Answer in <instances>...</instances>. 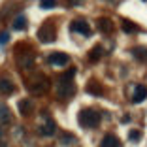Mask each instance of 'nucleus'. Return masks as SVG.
Listing matches in <instances>:
<instances>
[{
  "label": "nucleus",
  "instance_id": "6e6552de",
  "mask_svg": "<svg viewBox=\"0 0 147 147\" xmlns=\"http://www.w3.org/2000/svg\"><path fill=\"white\" fill-rule=\"evenodd\" d=\"M0 92L2 94H13L15 92V83L9 81L8 78H0Z\"/></svg>",
  "mask_w": 147,
  "mask_h": 147
},
{
  "label": "nucleus",
  "instance_id": "20e7f679",
  "mask_svg": "<svg viewBox=\"0 0 147 147\" xmlns=\"http://www.w3.org/2000/svg\"><path fill=\"white\" fill-rule=\"evenodd\" d=\"M70 28H72V32H79L81 36H91L92 34L91 26H89V23H87L85 19H76V21H72Z\"/></svg>",
  "mask_w": 147,
  "mask_h": 147
},
{
  "label": "nucleus",
  "instance_id": "9d476101",
  "mask_svg": "<svg viewBox=\"0 0 147 147\" xmlns=\"http://www.w3.org/2000/svg\"><path fill=\"white\" fill-rule=\"evenodd\" d=\"M100 147H121V143H119V138H115L113 134H108L102 138Z\"/></svg>",
  "mask_w": 147,
  "mask_h": 147
},
{
  "label": "nucleus",
  "instance_id": "f03ea898",
  "mask_svg": "<svg viewBox=\"0 0 147 147\" xmlns=\"http://www.w3.org/2000/svg\"><path fill=\"white\" fill-rule=\"evenodd\" d=\"M78 123L83 128H96L100 125V113L92 108H85L79 111L78 115Z\"/></svg>",
  "mask_w": 147,
  "mask_h": 147
},
{
  "label": "nucleus",
  "instance_id": "dca6fc26",
  "mask_svg": "<svg viewBox=\"0 0 147 147\" xmlns=\"http://www.w3.org/2000/svg\"><path fill=\"white\" fill-rule=\"evenodd\" d=\"M87 92H91V94H94V96H100L104 91H102V87L96 81H91V83H87Z\"/></svg>",
  "mask_w": 147,
  "mask_h": 147
},
{
  "label": "nucleus",
  "instance_id": "6ab92c4d",
  "mask_svg": "<svg viewBox=\"0 0 147 147\" xmlns=\"http://www.w3.org/2000/svg\"><path fill=\"white\" fill-rule=\"evenodd\" d=\"M57 6V0H40V8L42 9H51Z\"/></svg>",
  "mask_w": 147,
  "mask_h": 147
},
{
  "label": "nucleus",
  "instance_id": "4be33fe9",
  "mask_svg": "<svg viewBox=\"0 0 147 147\" xmlns=\"http://www.w3.org/2000/svg\"><path fill=\"white\" fill-rule=\"evenodd\" d=\"M9 40V34L8 32H0V43H6Z\"/></svg>",
  "mask_w": 147,
  "mask_h": 147
},
{
  "label": "nucleus",
  "instance_id": "ddd939ff",
  "mask_svg": "<svg viewBox=\"0 0 147 147\" xmlns=\"http://www.w3.org/2000/svg\"><path fill=\"white\" fill-rule=\"evenodd\" d=\"M102 55H104V47H102V45H94V47L91 49V53H89V61L96 62V61L102 59Z\"/></svg>",
  "mask_w": 147,
  "mask_h": 147
},
{
  "label": "nucleus",
  "instance_id": "4468645a",
  "mask_svg": "<svg viewBox=\"0 0 147 147\" xmlns=\"http://www.w3.org/2000/svg\"><path fill=\"white\" fill-rule=\"evenodd\" d=\"M123 30L126 32V34H136V32L140 30V26L136 25V23H132V21H128V19H123Z\"/></svg>",
  "mask_w": 147,
  "mask_h": 147
},
{
  "label": "nucleus",
  "instance_id": "f8f14e48",
  "mask_svg": "<svg viewBox=\"0 0 147 147\" xmlns=\"http://www.w3.org/2000/svg\"><path fill=\"white\" fill-rule=\"evenodd\" d=\"M40 132H42L43 136H53L57 132V125L53 121H45L42 125V128H40Z\"/></svg>",
  "mask_w": 147,
  "mask_h": 147
},
{
  "label": "nucleus",
  "instance_id": "1a4fd4ad",
  "mask_svg": "<svg viewBox=\"0 0 147 147\" xmlns=\"http://www.w3.org/2000/svg\"><path fill=\"white\" fill-rule=\"evenodd\" d=\"M11 123V111L6 104H0V125H9Z\"/></svg>",
  "mask_w": 147,
  "mask_h": 147
},
{
  "label": "nucleus",
  "instance_id": "39448f33",
  "mask_svg": "<svg viewBox=\"0 0 147 147\" xmlns=\"http://www.w3.org/2000/svg\"><path fill=\"white\" fill-rule=\"evenodd\" d=\"M47 62L53 66H66L70 62V57L66 55V53H61V51H55L51 53V55L47 57Z\"/></svg>",
  "mask_w": 147,
  "mask_h": 147
},
{
  "label": "nucleus",
  "instance_id": "423d86ee",
  "mask_svg": "<svg viewBox=\"0 0 147 147\" xmlns=\"http://www.w3.org/2000/svg\"><path fill=\"white\" fill-rule=\"evenodd\" d=\"M26 85L30 87V91L34 92V94H42V92L49 87V81H47L45 76H38V81L36 83H26Z\"/></svg>",
  "mask_w": 147,
  "mask_h": 147
},
{
  "label": "nucleus",
  "instance_id": "0eeeda50",
  "mask_svg": "<svg viewBox=\"0 0 147 147\" xmlns=\"http://www.w3.org/2000/svg\"><path fill=\"white\" fill-rule=\"evenodd\" d=\"M147 98V87L145 85H136L134 87V92H132V102L134 104H140Z\"/></svg>",
  "mask_w": 147,
  "mask_h": 147
},
{
  "label": "nucleus",
  "instance_id": "2eb2a0df",
  "mask_svg": "<svg viewBox=\"0 0 147 147\" xmlns=\"http://www.w3.org/2000/svg\"><path fill=\"white\" fill-rule=\"evenodd\" d=\"M32 111V102L28 98H23L19 100V113L21 115H28V113Z\"/></svg>",
  "mask_w": 147,
  "mask_h": 147
},
{
  "label": "nucleus",
  "instance_id": "a211bd4d",
  "mask_svg": "<svg viewBox=\"0 0 147 147\" xmlns=\"http://www.w3.org/2000/svg\"><path fill=\"white\" fill-rule=\"evenodd\" d=\"M111 21H109V19H100V21H98V28H100V30H102V32H109V30H111Z\"/></svg>",
  "mask_w": 147,
  "mask_h": 147
},
{
  "label": "nucleus",
  "instance_id": "7ed1b4c3",
  "mask_svg": "<svg viewBox=\"0 0 147 147\" xmlns=\"http://www.w3.org/2000/svg\"><path fill=\"white\" fill-rule=\"evenodd\" d=\"M38 38H40V42H43V43L55 42V26H53V23H45V25L40 28Z\"/></svg>",
  "mask_w": 147,
  "mask_h": 147
},
{
  "label": "nucleus",
  "instance_id": "f3484780",
  "mask_svg": "<svg viewBox=\"0 0 147 147\" xmlns=\"http://www.w3.org/2000/svg\"><path fill=\"white\" fill-rule=\"evenodd\" d=\"M23 28H26V17L19 15L13 19V30H23Z\"/></svg>",
  "mask_w": 147,
  "mask_h": 147
},
{
  "label": "nucleus",
  "instance_id": "f257e3e1",
  "mask_svg": "<svg viewBox=\"0 0 147 147\" xmlns=\"http://www.w3.org/2000/svg\"><path fill=\"white\" fill-rule=\"evenodd\" d=\"M74 74H76V68H70L66 74L59 76L55 83V92L61 100H68L76 94V85H74Z\"/></svg>",
  "mask_w": 147,
  "mask_h": 147
},
{
  "label": "nucleus",
  "instance_id": "5701e85b",
  "mask_svg": "<svg viewBox=\"0 0 147 147\" xmlns=\"http://www.w3.org/2000/svg\"><path fill=\"white\" fill-rule=\"evenodd\" d=\"M2 138H4V134H2V130H0V147H6L4 142H2Z\"/></svg>",
  "mask_w": 147,
  "mask_h": 147
},
{
  "label": "nucleus",
  "instance_id": "412c9836",
  "mask_svg": "<svg viewBox=\"0 0 147 147\" xmlns=\"http://www.w3.org/2000/svg\"><path fill=\"white\" fill-rule=\"evenodd\" d=\"M128 138H130V142H138V140H140V132H138V130H132Z\"/></svg>",
  "mask_w": 147,
  "mask_h": 147
},
{
  "label": "nucleus",
  "instance_id": "aec40b11",
  "mask_svg": "<svg viewBox=\"0 0 147 147\" xmlns=\"http://www.w3.org/2000/svg\"><path fill=\"white\" fill-rule=\"evenodd\" d=\"M74 142H76V136H72V134H62L61 143H64V145H70V143H74Z\"/></svg>",
  "mask_w": 147,
  "mask_h": 147
},
{
  "label": "nucleus",
  "instance_id": "9b49d317",
  "mask_svg": "<svg viewBox=\"0 0 147 147\" xmlns=\"http://www.w3.org/2000/svg\"><path fill=\"white\" fill-rule=\"evenodd\" d=\"M132 57H134V59H138L140 62H145L147 61V47H143V45L134 47V49H132Z\"/></svg>",
  "mask_w": 147,
  "mask_h": 147
}]
</instances>
